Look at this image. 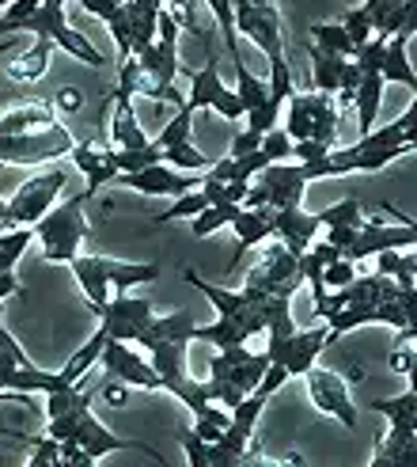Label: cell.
Instances as JSON below:
<instances>
[{"label":"cell","instance_id":"7c38bea8","mask_svg":"<svg viewBox=\"0 0 417 467\" xmlns=\"http://www.w3.org/2000/svg\"><path fill=\"white\" fill-rule=\"evenodd\" d=\"M304 380H308L311 403H315L322 414L338 418L345 430H357V407H353V400H350V384H345V377H338V372H331V368L311 365V368L304 372Z\"/></svg>","mask_w":417,"mask_h":467},{"label":"cell","instance_id":"bcb514c9","mask_svg":"<svg viewBox=\"0 0 417 467\" xmlns=\"http://www.w3.org/2000/svg\"><path fill=\"white\" fill-rule=\"evenodd\" d=\"M395 35H402L406 42L417 35V0H406V5L399 8V31Z\"/></svg>","mask_w":417,"mask_h":467},{"label":"cell","instance_id":"6da1fadb","mask_svg":"<svg viewBox=\"0 0 417 467\" xmlns=\"http://www.w3.org/2000/svg\"><path fill=\"white\" fill-rule=\"evenodd\" d=\"M73 274H76V282L87 296V305L91 312H103L107 308V300H110V289H133V285H148L159 277V266L156 263H118V259H103V254H76L73 263Z\"/></svg>","mask_w":417,"mask_h":467},{"label":"cell","instance_id":"60d3db41","mask_svg":"<svg viewBox=\"0 0 417 467\" xmlns=\"http://www.w3.org/2000/svg\"><path fill=\"white\" fill-rule=\"evenodd\" d=\"M341 27L350 31V38L357 42V50L364 42H372L376 38V27H372V19H368L361 8H353V12H345V19H341Z\"/></svg>","mask_w":417,"mask_h":467},{"label":"cell","instance_id":"484cf974","mask_svg":"<svg viewBox=\"0 0 417 467\" xmlns=\"http://www.w3.org/2000/svg\"><path fill=\"white\" fill-rule=\"evenodd\" d=\"M194 338H201V342H208V346H217V349H231V346H247V342H250V331H247L243 323H236V319L217 316V323L198 327Z\"/></svg>","mask_w":417,"mask_h":467},{"label":"cell","instance_id":"4fadbf2b","mask_svg":"<svg viewBox=\"0 0 417 467\" xmlns=\"http://www.w3.org/2000/svg\"><path fill=\"white\" fill-rule=\"evenodd\" d=\"M99 365L107 368L110 380H122V384H129V388H148V391L164 388V384H159V372L152 368V361H145V358L137 354L129 342H122V338H107L103 354H99Z\"/></svg>","mask_w":417,"mask_h":467},{"label":"cell","instance_id":"ba28073f","mask_svg":"<svg viewBox=\"0 0 417 467\" xmlns=\"http://www.w3.org/2000/svg\"><path fill=\"white\" fill-rule=\"evenodd\" d=\"M19 31H31L35 38L57 42L61 50H68V54H73L76 61H84V65H96V68L103 65V54L96 50V46H91L84 35H76V31L65 23V0H42L38 12L23 19Z\"/></svg>","mask_w":417,"mask_h":467},{"label":"cell","instance_id":"d6a6232c","mask_svg":"<svg viewBox=\"0 0 417 467\" xmlns=\"http://www.w3.org/2000/svg\"><path fill=\"white\" fill-rule=\"evenodd\" d=\"M213 8L220 31H224V46H228V57H231V68L243 65V54H239V38H236V5L231 0H205Z\"/></svg>","mask_w":417,"mask_h":467},{"label":"cell","instance_id":"f35d334b","mask_svg":"<svg viewBox=\"0 0 417 467\" xmlns=\"http://www.w3.org/2000/svg\"><path fill=\"white\" fill-rule=\"evenodd\" d=\"M31 467H61V441L57 437H35L31 441Z\"/></svg>","mask_w":417,"mask_h":467},{"label":"cell","instance_id":"9a60e30c","mask_svg":"<svg viewBox=\"0 0 417 467\" xmlns=\"http://www.w3.org/2000/svg\"><path fill=\"white\" fill-rule=\"evenodd\" d=\"M152 323V300L145 296H126L118 293L114 300H107V308L99 312V327L110 338H122V342H137V335Z\"/></svg>","mask_w":417,"mask_h":467},{"label":"cell","instance_id":"11a10c76","mask_svg":"<svg viewBox=\"0 0 417 467\" xmlns=\"http://www.w3.org/2000/svg\"><path fill=\"white\" fill-rule=\"evenodd\" d=\"M27 391H0V403H15V400H23Z\"/></svg>","mask_w":417,"mask_h":467},{"label":"cell","instance_id":"7bdbcfd3","mask_svg":"<svg viewBox=\"0 0 417 467\" xmlns=\"http://www.w3.org/2000/svg\"><path fill=\"white\" fill-rule=\"evenodd\" d=\"M353 277H357V263H350V259L341 254V259H334V263L327 266V274H322V282H327L331 289H341V285H350Z\"/></svg>","mask_w":417,"mask_h":467},{"label":"cell","instance_id":"836d02e7","mask_svg":"<svg viewBox=\"0 0 417 467\" xmlns=\"http://www.w3.org/2000/svg\"><path fill=\"white\" fill-rule=\"evenodd\" d=\"M31 240H35V228L31 224L0 232V270H15V263L23 259V251H27Z\"/></svg>","mask_w":417,"mask_h":467},{"label":"cell","instance_id":"e0dca14e","mask_svg":"<svg viewBox=\"0 0 417 467\" xmlns=\"http://www.w3.org/2000/svg\"><path fill=\"white\" fill-rule=\"evenodd\" d=\"M68 156H73V163H76V168L87 175V186H84L87 198H96L107 182H114V179L122 175V171H118V163H114V145L80 141V145H76L73 152H68Z\"/></svg>","mask_w":417,"mask_h":467},{"label":"cell","instance_id":"680465c9","mask_svg":"<svg viewBox=\"0 0 417 467\" xmlns=\"http://www.w3.org/2000/svg\"><path fill=\"white\" fill-rule=\"evenodd\" d=\"M0 327H5V308H0Z\"/></svg>","mask_w":417,"mask_h":467},{"label":"cell","instance_id":"1f68e13d","mask_svg":"<svg viewBox=\"0 0 417 467\" xmlns=\"http://www.w3.org/2000/svg\"><path fill=\"white\" fill-rule=\"evenodd\" d=\"M292 68H289V61L285 57H273L270 61V110L281 119V107L289 103V96H292Z\"/></svg>","mask_w":417,"mask_h":467},{"label":"cell","instance_id":"cb8c5ba5","mask_svg":"<svg viewBox=\"0 0 417 467\" xmlns=\"http://www.w3.org/2000/svg\"><path fill=\"white\" fill-rule=\"evenodd\" d=\"M107 338H110V335L103 331V327H96V335H91V338H87V346H80V349H76V354H73V358H68V361H65V368H61V380H65V384H80V380L87 377V368H91V365H96V361H99V354H103V346H107Z\"/></svg>","mask_w":417,"mask_h":467},{"label":"cell","instance_id":"30bf717a","mask_svg":"<svg viewBox=\"0 0 417 467\" xmlns=\"http://www.w3.org/2000/svg\"><path fill=\"white\" fill-rule=\"evenodd\" d=\"M190 96H187V107L190 110H201V107H213L220 119L228 122H239L247 119V110H243V99H239V91H228L224 80H220V61H217V50L208 54V65L201 68V73L190 77Z\"/></svg>","mask_w":417,"mask_h":467},{"label":"cell","instance_id":"f6af8a7d","mask_svg":"<svg viewBox=\"0 0 417 467\" xmlns=\"http://www.w3.org/2000/svg\"><path fill=\"white\" fill-rule=\"evenodd\" d=\"M262 137H266V133H254V130L236 133V137H231L228 156H250V152H259V149H262Z\"/></svg>","mask_w":417,"mask_h":467},{"label":"cell","instance_id":"e575fe53","mask_svg":"<svg viewBox=\"0 0 417 467\" xmlns=\"http://www.w3.org/2000/svg\"><path fill=\"white\" fill-rule=\"evenodd\" d=\"M194 114L198 110H190L187 103H182L178 107V114H175V119L164 126V133H159V137H152V141L159 145V149H171V145H182V141H190V130H194Z\"/></svg>","mask_w":417,"mask_h":467},{"label":"cell","instance_id":"ab89813d","mask_svg":"<svg viewBox=\"0 0 417 467\" xmlns=\"http://www.w3.org/2000/svg\"><path fill=\"white\" fill-rule=\"evenodd\" d=\"M178 441H182V449H187V456H190V467H208V441L194 426H182Z\"/></svg>","mask_w":417,"mask_h":467},{"label":"cell","instance_id":"44dd1931","mask_svg":"<svg viewBox=\"0 0 417 467\" xmlns=\"http://www.w3.org/2000/svg\"><path fill=\"white\" fill-rule=\"evenodd\" d=\"M57 122V110L46 103V99H27V103H15L12 110L0 114V133H27V130H42V126H54Z\"/></svg>","mask_w":417,"mask_h":467},{"label":"cell","instance_id":"5b68a950","mask_svg":"<svg viewBox=\"0 0 417 467\" xmlns=\"http://www.w3.org/2000/svg\"><path fill=\"white\" fill-rule=\"evenodd\" d=\"M65 182H68V171H65V168H50V171L31 175V179L8 198V224H5V228H23V224L35 228V224L57 205V194L65 191Z\"/></svg>","mask_w":417,"mask_h":467},{"label":"cell","instance_id":"277c9868","mask_svg":"<svg viewBox=\"0 0 417 467\" xmlns=\"http://www.w3.org/2000/svg\"><path fill=\"white\" fill-rule=\"evenodd\" d=\"M304 285V270H300V254H292L281 240H270V247L262 251V263L250 266L243 293L250 300H270V296H296V289Z\"/></svg>","mask_w":417,"mask_h":467},{"label":"cell","instance_id":"83f0119b","mask_svg":"<svg viewBox=\"0 0 417 467\" xmlns=\"http://www.w3.org/2000/svg\"><path fill=\"white\" fill-rule=\"evenodd\" d=\"M311 38L319 50L338 54V57H357V42L350 38V31L341 23H311Z\"/></svg>","mask_w":417,"mask_h":467},{"label":"cell","instance_id":"4316f807","mask_svg":"<svg viewBox=\"0 0 417 467\" xmlns=\"http://www.w3.org/2000/svg\"><path fill=\"white\" fill-rule=\"evenodd\" d=\"M372 410H380L391 426H399V430H417V391H402L395 395V400H376Z\"/></svg>","mask_w":417,"mask_h":467},{"label":"cell","instance_id":"c3c4849f","mask_svg":"<svg viewBox=\"0 0 417 467\" xmlns=\"http://www.w3.org/2000/svg\"><path fill=\"white\" fill-rule=\"evenodd\" d=\"M80 5H84V12H87V16H96V19H103V23L122 8V5H114V0H80Z\"/></svg>","mask_w":417,"mask_h":467},{"label":"cell","instance_id":"f5cc1de1","mask_svg":"<svg viewBox=\"0 0 417 467\" xmlns=\"http://www.w3.org/2000/svg\"><path fill=\"white\" fill-rule=\"evenodd\" d=\"M61 107L65 110H80V91H73V88L61 91Z\"/></svg>","mask_w":417,"mask_h":467},{"label":"cell","instance_id":"d4e9b609","mask_svg":"<svg viewBox=\"0 0 417 467\" xmlns=\"http://www.w3.org/2000/svg\"><path fill=\"white\" fill-rule=\"evenodd\" d=\"M383 80H395V84H406L410 91H417V73L410 68V57H406V38L402 35H391L387 38V54H383Z\"/></svg>","mask_w":417,"mask_h":467},{"label":"cell","instance_id":"8fae6325","mask_svg":"<svg viewBox=\"0 0 417 467\" xmlns=\"http://www.w3.org/2000/svg\"><path fill=\"white\" fill-rule=\"evenodd\" d=\"M126 191H137V194H148V198H164V194H190L205 182V171H178L171 163H152L145 171H126L114 179Z\"/></svg>","mask_w":417,"mask_h":467},{"label":"cell","instance_id":"7dc6e473","mask_svg":"<svg viewBox=\"0 0 417 467\" xmlns=\"http://www.w3.org/2000/svg\"><path fill=\"white\" fill-rule=\"evenodd\" d=\"M357 232H361V224H331V236H327V240H331L338 251H345V247L357 240Z\"/></svg>","mask_w":417,"mask_h":467},{"label":"cell","instance_id":"8d00e7d4","mask_svg":"<svg viewBox=\"0 0 417 467\" xmlns=\"http://www.w3.org/2000/svg\"><path fill=\"white\" fill-rule=\"evenodd\" d=\"M205 205H208V194L198 186V191H190V194H178V202L168 209V213H159L156 224H168V221H178V217H190V221H194Z\"/></svg>","mask_w":417,"mask_h":467},{"label":"cell","instance_id":"603a6c76","mask_svg":"<svg viewBox=\"0 0 417 467\" xmlns=\"http://www.w3.org/2000/svg\"><path fill=\"white\" fill-rule=\"evenodd\" d=\"M383 84H387L383 73H364V77H361L357 99H353L357 122H361V137L372 133V126H376V114H380V103H383Z\"/></svg>","mask_w":417,"mask_h":467},{"label":"cell","instance_id":"9f6ffc18","mask_svg":"<svg viewBox=\"0 0 417 467\" xmlns=\"http://www.w3.org/2000/svg\"><path fill=\"white\" fill-rule=\"evenodd\" d=\"M5 224H8V202L0 198V232H5Z\"/></svg>","mask_w":417,"mask_h":467},{"label":"cell","instance_id":"f546056e","mask_svg":"<svg viewBox=\"0 0 417 467\" xmlns=\"http://www.w3.org/2000/svg\"><path fill=\"white\" fill-rule=\"evenodd\" d=\"M376 259H380V274L395 277L399 285H417V254H410L406 247H399V251H380Z\"/></svg>","mask_w":417,"mask_h":467},{"label":"cell","instance_id":"3957f363","mask_svg":"<svg viewBox=\"0 0 417 467\" xmlns=\"http://www.w3.org/2000/svg\"><path fill=\"white\" fill-rule=\"evenodd\" d=\"M87 191L73 194L68 202L54 205L38 224H35V236L42 240V254L46 263H73L80 254L84 236H91V224L84 217V205H87Z\"/></svg>","mask_w":417,"mask_h":467},{"label":"cell","instance_id":"b9f144b4","mask_svg":"<svg viewBox=\"0 0 417 467\" xmlns=\"http://www.w3.org/2000/svg\"><path fill=\"white\" fill-rule=\"evenodd\" d=\"M262 152L270 156V163H281V160H292V137L285 133V130H270L266 137H262Z\"/></svg>","mask_w":417,"mask_h":467},{"label":"cell","instance_id":"74e56055","mask_svg":"<svg viewBox=\"0 0 417 467\" xmlns=\"http://www.w3.org/2000/svg\"><path fill=\"white\" fill-rule=\"evenodd\" d=\"M361 213H364V209H361V198H357V194H350V198H341L338 205L322 209L319 221H322V224H361V221H364Z\"/></svg>","mask_w":417,"mask_h":467},{"label":"cell","instance_id":"f1b7e54d","mask_svg":"<svg viewBox=\"0 0 417 467\" xmlns=\"http://www.w3.org/2000/svg\"><path fill=\"white\" fill-rule=\"evenodd\" d=\"M406 5V0H364L361 12L372 19L376 27V38H391L399 31V8Z\"/></svg>","mask_w":417,"mask_h":467},{"label":"cell","instance_id":"91938a15","mask_svg":"<svg viewBox=\"0 0 417 467\" xmlns=\"http://www.w3.org/2000/svg\"><path fill=\"white\" fill-rule=\"evenodd\" d=\"M114 5H126V0H114Z\"/></svg>","mask_w":417,"mask_h":467},{"label":"cell","instance_id":"d6986e66","mask_svg":"<svg viewBox=\"0 0 417 467\" xmlns=\"http://www.w3.org/2000/svg\"><path fill=\"white\" fill-rule=\"evenodd\" d=\"M73 441H76L80 449H87L96 460H103V456H110V452H122V449H141V445H133V441L114 437L91 410L80 414V422H76V430H73Z\"/></svg>","mask_w":417,"mask_h":467},{"label":"cell","instance_id":"7402d4cb","mask_svg":"<svg viewBox=\"0 0 417 467\" xmlns=\"http://www.w3.org/2000/svg\"><path fill=\"white\" fill-rule=\"evenodd\" d=\"M50 50H54V42L50 38H35L31 50H23L12 65H8V77L15 84H35L46 77V68H50Z\"/></svg>","mask_w":417,"mask_h":467},{"label":"cell","instance_id":"681fc988","mask_svg":"<svg viewBox=\"0 0 417 467\" xmlns=\"http://www.w3.org/2000/svg\"><path fill=\"white\" fill-rule=\"evenodd\" d=\"M12 293H19V277H15V270H0V300H8Z\"/></svg>","mask_w":417,"mask_h":467},{"label":"cell","instance_id":"52a82bcc","mask_svg":"<svg viewBox=\"0 0 417 467\" xmlns=\"http://www.w3.org/2000/svg\"><path fill=\"white\" fill-rule=\"evenodd\" d=\"M304 191H308V175L300 163H270L259 175L250 179V191L243 198V205H273V209H292L304 202Z\"/></svg>","mask_w":417,"mask_h":467},{"label":"cell","instance_id":"7a4b0ae2","mask_svg":"<svg viewBox=\"0 0 417 467\" xmlns=\"http://www.w3.org/2000/svg\"><path fill=\"white\" fill-rule=\"evenodd\" d=\"M270 368L266 349L262 354H250L247 346H231V349H217L208 358V388H213V403H224L228 410H236L247 395L262 384Z\"/></svg>","mask_w":417,"mask_h":467},{"label":"cell","instance_id":"d590c367","mask_svg":"<svg viewBox=\"0 0 417 467\" xmlns=\"http://www.w3.org/2000/svg\"><path fill=\"white\" fill-rule=\"evenodd\" d=\"M164 163H171V168H178V171H208L213 160H208L205 152H198L194 141H182V145L164 149Z\"/></svg>","mask_w":417,"mask_h":467},{"label":"cell","instance_id":"4dcf8cb0","mask_svg":"<svg viewBox=\"0 0 417 467\" xmlns=\"http://www.w3.org/2000/svg\"><path fill=\"white\" fill-rule=\"evenodd\" d=\"M239 209H243V205H231V202H220V205H205L201 213L194 217V224H190L194 240H205V236H213L217 228L231 224V221H236V213H239Z\"/></svg>","mask_w":417,"mask_h":467},{"label":"cell","instance_id":"ffe728a7","mask_svg":"<svg viewBox=\"0 0 417 467\" xmlns=\"http://www.w3.org/2000/svg\"><path fill=\"white\" fill-rule=\"evenodd\" d=\"M198 323L190 312H171V316H152V323L137 335V346H156V342H194Z\"/></svg>","mask_w":417,"mask_h":467},{"label":"cell","instance_id":"db71d44e","mask_svg":"<svg viewBox=\"0 0 417 467\" xmlns=\"http://www.w3.org/2000/svg\"><path fill=\"white\" fill-rule=\"evenodd\" d=\"M406 380H410V391H417V354H413V361L406 368Z\"/></svg>","mask_w":417,"mask_h":467},{"label":"cell","instance_id":"5bb4252c","mask_svg":"<svg viewBox=\"0 0 417 467\" xmlns=\"http://www.w3.org/2000/svg\"><path fill=\"white\" fill-rule=\"evenodd\" d=\"M236 23L239 31L259 46V50L273 61V57H285V38H281V12H277L273 0L266 5H236Z\"/></svg>","mask_w":417,"mask_h":467},{"label":"cell","instance_id":"8992f818","mask_svg":"<svg viewBox=\"0 0 417 467\" xmlns=\"http://www.w3.org/2000/svg\"><path fill=\"white\" fill-rule=\"evenodd\" d=\"M73 149H76L73 133L61 122L27 130V133H0V163H46V160L68 156Z\"/></svg>","mask_w":417,"mask_h":467},{"label":"cell","instance_id":"ac0fdd59","mask_svg":"<svg viewBox=\"0 0 417 467\" xmlns=\"http://www.w3.org/2000/svg\"><path fill=\"white\" fill-rule=\"evenodd\" d=\"M319 228H322L319 213H304L300 205H292V209H273V236L281 240L292 254H304V251L315 244Z\"/></svg>","mask_w":417,"mask_h":467},{"label":"cell","instance_id":"ee69618b","mask_svg":"<svg viewBox=\"0 0 417 467\" xmlns=\"http://www.w3.org/2000/svg\"><path fill=\"white\" fill-rule=\"evenodd\" d=\"M331 152V145H322V141H315V137H304V141H292V160H300V163H311V160H322Z\"/></svg>","mask_w":417,"mask_h":467},{"label":"cell","instance_id":"6f0895ef","mask_svg":"<svg viewBox=\"0 0 417 467\" xmlns=\"http://www.w3.org/2000/svg\"><path fill=\"white\" fill-rule=\"evenodd\" d=\"M406 149H410V152H417V137H413V141H406Z\"/></svg>","mask_w":417,"mask_h":467},{"label":"cell","instance_id":"816d5d0a","mask_svg":"<svg viewBox=\"0 0 417 467\" xmlns=\"http://www.w3.org/2000/svg\"><path fill=\"white\" fill-rule=\"evenodd\" d=\"M133 5L141 8V12H152V16H159V12L168 8V0H133Z\"/></svg>","mask_w":417,"mask_h":467},{"label":"cell","instance_id":"2e32d148","mask_svg":"<svg viewBox=\"0 0 417 467\" xmlns=\"http://www.w3.org/2000/svg\"><path fill=\"white\" fill-rule=\"evenodd\" d=\"M231 228H236V254H231V263H228V274H236L239 259L250 247L273 240V205H254V209L243 205L236 221H231Z\"/></svg>","mask_w":417,"mask_h":467},{"label":"cell","instance_id":"f907efd6","mask_svg":"<svg viewBox=\"0 0 417 467\" xmlns=\"http://www.w3.org/2000/svg\"><path fill=\"white\" fill-rule=\"evenodd\" d=\"M103 395H107V403L118 407V403L126 400V388H122V380H118V384H107V388H103Z\"/></svg>","mask_w":417,"mask_h":467},{"label":"cell","instance_id":"9c48e42d","mask_svg":"<svg viewBox=\"0 0 417 467\" xmlns=\"http://www.w3.org/2000/svg\"><path fill=\"white\" fill-rule=\"evenodd\" d=\"M391 217H399V224H383V221H361V232L357 240L345 247L341 254L350 263H361V259H372L380 251H399V247H417V221L395 213L391 205H383Z\"/></svg>","mask_w":417,"mask_h":467}]
</instances>
